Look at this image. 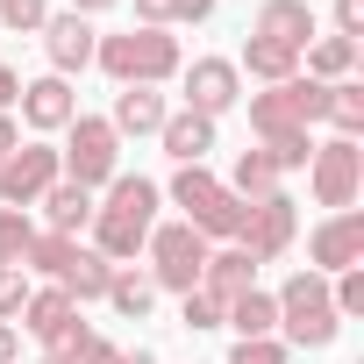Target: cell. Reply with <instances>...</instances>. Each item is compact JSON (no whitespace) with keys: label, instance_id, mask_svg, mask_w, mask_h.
<instances>
[{"label":"cell","instance_id":"ffe728a7","mask_svg":"<svg viewBox=\"0 0 364 364\" xmlns=\"http://www.w3.org/2000/svg\"><path fill=\"white\" fill-rule=\"evenodd\" d=\"M107 279H114V264H107L100 250L79 243V250L65 257V272H58V293H65L72 307H86V300H107Z\"/></svg>","mask_w":364,"mask_h":364},{"label":"cell","instance_id":"d590c367","mask_svg":"<svg viewBox=\"0 0 364 364\" xmlns=\"http://www.w3.org/2000/svg\"><path fill=\"white\" fill-rule=\"evenodd\" d=\"M29 300V272H0V321H15Z\"/></svg>","mask_w":364,"mask_h":364},{"label":"cell","instance_id":"52a82bcc","mask_svg":"<svg viewBox=\"0 0 364 364\" xmlns=\"http://www.w3.org/2000/svg\"><path fill=\"white\" fill-rule=\"evenodd\" d=\"M58 164H65V178L72 186H107V178L122 171V136L107 129V114H79L72 129H65V150H58Z\"/></svg>","mask_w":364,"mask_h":364},{"label":"cell","instance_id":"f546056e","mask_svg":"<svg viewBox=\"0 0 364 364\" xmlns=\"http://www.w3.org/2000/svg\"><path fill=\"white\" fill-rule=\"evenodd\" d=\"M29 243H36V222L22 208H0V272H22Z\"/></svg>","mask_w":364,"mask_h":364},{"label":"cell","instance_id":"9a60e30c","mask_svg":"<svg viewBox=\"0 0 364 364\" xmlns=\"http://www.w3.org/2000/svg\"><path fill=\"white\" fill-rule=\"evenodd\" d=\"M93 43H100V29H93L86 15L50 8V22H43V58H50V72H58V79L86 72V65H93Z\"/></svg>","mask_w":364,"mask_h":364},{"label":"cell","instance_id":"4316f807","mask_svg":"<svg viewBox=\"0 0 364 364\" xmlns=\"http://www.w3.org/2000/svg\"><path fill=\"white\" fill-rule=\"evenodd\" d=\"M321 122H328L336 136H357V129H364V86H357V79L321 86Z\"/></svg>","mask_w":364,"mask_h":364},{"label":"cell","instance_id":"9c48e42d","mask_svg":"<svg viewBox=\"0 0 364 364\" xmlns=\"http://www.w3.org/2000/svg\"><path fill=\"white\" fill-rule=\"evenodd\" d=\"M58 178H65V164H58V143H15L8 157H0V208H36L50 186H58Z\"/></svg>","mask_w":364,"mask_h":364},{"label":"cell","instance_id":"f1b7e54d","mask_svg":"<svg viewBox=\"0 0 364 364\" xmlns=\"http://www.w3.org/2000/svg\"><path fill=\"white\" fill-rule=\"evenodd\" d=\"M79 250V236H50V229H36V243H29V257H22V272H36V279H50L58 286V272H65V257Z\"/></svg>","mask_w":364,"mask_h":364},{"label":"cell","instance_id":"484cf974","mask_svg":"<svg viewBox=\"0 0 364 364\" xmlns=\"http://www.w3.org/2000/svg\"><path fill=\"white\" fill-rule=\"evenodd\" d=\"M107 307H114L122 321H143V314L157 307V286H150V272H136V264H114V279H107Z\"/></svg>","mask_w":364,"mask_h":364},{"label":"cell","instance_id":"ab89813d","mask_svg":"<svg viewBox=\"0 0 364 364\" xmlns=\"http://www.w3.org/2000/svg\"><path fill=\"white\" fill-rule=\"evenodd\" d=\"M107 8H122V0H72V15H86V22H93V15H107Z\"/></svg>","mask_w":364,"mask_h":364},{"label":"cell","instance_id":"ba28073f","mask_svg":"<svg viewBox=\"0 0 364 364\" xmlns=\"http://www.w3.org/2000/svg\"><path fill=\"white\" fill-rule=\"evenodd\" d=\"M307 186H314V208H328V215L357 208V193H364V150H357V136L314 143V157H307Z\"/></svg>","mask_w":364,"mask_h":364},{"label":"cell","instance_id":"74e56055","mask_svg":"<svg viewBox=\"0 0 364 364\" xmlns=\"http://www.w3.org/2000/svg\"><path fill=\"white\" fill-rule=\"evenodd\" d=\"M15 100H22V79H15V65H8V58H0V114H8Z\"/></svg>","mask_w":364,"mask_h":364},{"label":"cell","instance_id":"7402d4cb","mask_svg":"<svg viewBox=\"0 0 364 364\" xmlns=\"http://www.w3.org/2000/svg\"><path fill=\"white\" fill-rule=\"evenodd\" d=\"M36 208H43V229H50V236H79V229L93 222V193L72 186V178H58V186H50Z\"/></svg>","mask_w":364,"mask_h":364},{"label":"cell","instance_id":"6da1fadb","mask_svg":"<svg viewBox=\"0 0 364 364\" xmlns=\"http://www.w3.org/2000/svg\"><path fill=\"white\" fill-rule=\"evenodd\" d=\"M157 208H164V186L157 178H143V171H114L107 178V200L93 208V243L86 250H100L107 264H129L143 243H150V229H157Z\"/></svg>","mask_w":364,"mask_h":364},{"label":"cell","instance_id":"1f68e13d","mask_svg":"<svg viewBox=\"0 0 364 364\" xmlns=\"http://www.w3.org/2000/svg\"><path fill=\"white\" fill-rule=\"evenodd\" d=\"M328 300H336V321H350V314H364V264H350V272H336V279H328Z\"/></svg>","mask_w":364,"mask_h":364},{"label":"cell","instance_id":"2e32d148","mask_svg":"<svg viewBox=\"0 0 364 364\" xmlns=\"http://www.w3.org/2000/svg\"><path fill=\"white\" fill-rule=\"evenodd\" d=\"M250 36H272V43H286V50H307V43L321 36V22H314V0H264Z\"/></svg>","mask_w":364,"mask_h":364},{"label":"cell","instance_id":"8fae6325","mask_svg":"<svg viewBox=\"0 0 364 364\" xmlns=\"http://www.w3.org/2000/svg\"><path fill=\"white\" fill-rule=\"evenodd\" d=\"M15 328H29V336H36V343H43V350L58 357V350H72V343H79V336H86L93 321H86V314H79V307H72V300H65L58 286H29V300H22Z\"/></svg>","mask_w":364,"mask_h":364},{"label":"cell","instance_id":"d4e9b609","mask_svg":"<svg viewBox=\"0 0 364 364\" xmlns=\"http://www.w3.org/2000/svg\"><path fill=\"white\" fill-rule=\"evenodd\" d=\"M300 65H307L314 86H336V79L357 72V43H350V36H314V43L300 50Z\"/></svg>","mask_w":364,"mask_h":364},{"label":"cell","instance_id":"8992f818","mask_svg":"<svg viewBox=\"0 0 364 364\" xmlns=\"http://www.w3.org/2000/svg\"><path fill=\"white\" fill-rule=\"evenodd\" d=\"M321 122V86L300 72V79H286V86H264V93H250V129H257V143H279V136H307Z\"/></svg>","mask_w":364,"mask_h":364},{"label":"cell","instance_id":"ac0fdd59","mask_svg":"<svg viewBox=\"0 0 364 364\" xmlns=\"http://www.w3.org/2000/svg\"><path fill=\"white\" fill-rule=\"evenodd\" d=\"M164 114H171V107H164V93H157V86H122V93H114L107 129H114V136H157V129H164Z\"/></svg>","mask_w":364,"mask_h":364},{"label":"cell","instance_id":"44dd1931","mask_svg":"<svg viewBox=\"0 0 364 364\" xmlns=\"http://www.w3.org/2000/svg\"><path fill=\"white\" fill-rule=\"evenodd\" d=\"M222 328H236V343H264V336H279V300L264 286H250L222 307Z\"/></svg>","mask_w":364,"mask_h":364},{"label":"cell","instance_id":"e0dca14e","mask_svg":"<svg viewBox=\"0 0 364 364\" xmlns=\"http://www.w3.org/2000/svg\"><path fill=\"white\" fill-rule=\"evenodd\" d=\"M157 143H164V157H171V164H208V150H215V122H208V114H193V107H178V114H164Z\"/></svg>","mask_w":364,"mask_h":364},{"label":"cell","instance_id":"60d3db41","mask_svg":"<svg viewBox=\"0 0 364 364\" xmlns=\"http://www.w3.org/2000/svg\"><path fill=\"white\" fill-rule=\"evenodd\" d=\"M15 143H22V129H15V114H0V157H8Z\"/></svg>","mask_w":364,"mask_h":364},{"label":"cell","instance_id":"7c38bea8","mask_svg":"<svg viewBox=\"0 0 364 364\" xmlns=\"http://www.w3.org/2000/svg\"><path fill=\"white\" fill-rule=\"evenodd\" d=\"M178 86H186V107L208 114V122H222V114L243 100V72H236V58H193L186 72H178Z\"/></svg>","mask_w":364,"mask_h":364},{"label":"cell","instance_id":"f35d334b","mask_svg":"<svg viewBox=\"0 0 364 364\" xmlns=\"http://www.w3.org/2000/svg\"><path fill=\"white\" fill-rule=\"evenodd\" d=\"M0 364H22V328L0 321Z\"/></svg>","mask_w":364,"mask_h":364},{"label":"cell","instance_id":"4dcf8cb0","mask_svg":"<svg viewBox=\"0 0 364 364\" xmlns=\"http://www.w3.org/2000/svg\"><path fill=\"white\" fill-rule=\"evenodd\" d=\"M50 22V0H0V29H15V36H43Z\"/></svg>","mask_w":364,"mask_h":364},{"label":"cell","instance_id":"8d00e7d4","mask_svg":"<svg viewBox=\"0 0 364 364\" xmlns=\"http://www.w3.org/2000/svg\"><path fill=\"white\" fill-rule=\"evenodd\" d=\"M336 36H364V0H336Z\"/></svg>","mask_w":364,"mask_h":364},{"label":"cell","instance_id":"836d02e7","mask_svg":"<svg viewBox=\"0 0 364 364\" xmlns=\"http://www.w3.org/2000/svg\"><path fill=\"white\" fill-rule=\"evenodd\" d=\"M114 357H122V350H114V343H107L100 328H86V336H79L72 350H58V364H114Z\"/></svg>","mask_w":364,"mask_h":364},{"label":"cell","instance_id":"4fadbf2b","mask_svg":"<svg viewBox=\"0 0 364 364\" xmlns=\"http://www.w3.org/2000/svg\"><path fill=\"white\" fill-rule=\"evenodd\" d=\"M22 122L36 129V136H65L72 122H79V93H72V79H58V72H43V79H22Z\"/></svg>","mask_w":364,"mask_h":364},{"label":"cell","instance_id":"b9f144b4","mask_svg":"<svg viewBox=\"0 0 364 364\" xmlns=\"http://www.w3.org/2000/svg\"><path fill=\"white\" fill-rule=\"evenodd\" d=\"M114 364H157V350H122Z\"/></svg>","mask_w":364,"mask_h":364},{"label":"cell","instance_id":"5b68a950","mask_svg":"<svg viewBox=\"0 0 364 364\" xmlns=\"http://www.w3.org/2000/svg\"><path fill=\"white\" fill-rule=\"evenodd\" d=\"M143 250H150V286H157V293H193L215 243H208L200 229H186V222H157Z\"/></svg>","mask_w":364,"mask_h":364},{"label":"cell","instance_id":"30bf717a","mask_svg":"<svg viewBox=\"0 0 364 364\" xmlns=\"http://www.w3.org/2000/svg\"><path fill=\"white\" fill-rule=\"evenodd\" d=\"M293 236H300V208H293V193L279 186L272 200H250V215H243V229H236V250H243L250 264H279V257L293 250Z\"/></svg>","mask_w":364,"mask_h":364},{"label":"cell","instance_id":"277c9868","mask_svg":"<svg viewBox=\"0 0 364 364\" xmlns=\"http://www.w3.org/2000/svg\"><path fill=\"white\" fill-rule=\"evenodd\" d=\"M272 300H279V336H286L293 350H328V343L343 336V321H336V300H328V279H321V272H293Z\"/></svg>","mask_w":364,"mask_h":364},{"label":"cell","instance_id":"3957f363","mask_svg":"<svg viewBox=\"0 0 364 364\" xmlns=\"http://www.w3.org/2000/svg\"><path fill=\"white\" fill-rule=\"evenodd\" d=\"M171 208H178V222L200 229L208 243H236V229H243V215H250L208 164H178V171H171Z\"/></svg>","mask_w":364,"mask_h":364},{"label":"cell","instance_id":"cb8c5ba5","mask_svg":"<svg viewBox=\"0 0 364 364\" xmlns=\"http://www.w3.org/2000/svg\"><path fill=\"white\" fill-rule=\"evenodd\" d=\"M279 178H286V171H279L264 150H236V171L222 178V186H229V193L250 208V200H272V193H279Z\"/></svg>","mask_w":364,"mask_h":364},{"label":"cell","instance_id":"5bb4252c","mask_svg":"<svg viewBox=\"0 0 364 364\" xmlns=\"http://www.w3.org/2000/svg\"><path fill=\"white\" fill-rule=\"evenodd\" d=\"M307 272H321V279H336V272H350V264H364V215L357 208H343V215H328L314 236H307Z\"/></svg>","mask_w":364,"mask_h":364},{"label":"cell","instance_id":"7bdbcfd3","mask_svg":"<svg viewBox=\"0 0 364 364\" xmlns=\"http://www.w3.org/2000/svg\"><path fill=\"white\" fill-rule=\"evenodd\" d=\"M36 364H58V357H36Z\"/></svg>","mask_w":364,"mask_h":364},{"label":"cell","instance_id":"e575fe53","mask_svg":"<svg viewBox=\"0 0 364 364\" xmlns=\"http://www.w3.org/2000/svg\"><path fill=\"white\" fill-rule=\"evenodd\" d=\"M229 364H286V343H279V336H264V343H236Z\"/></svg>","mask_w":364,"mask_h":364},{"label":"cell","instance_id":"603a6c76","mask_svg":"<svg viewBox=\"0 0 364 364\" xmlns=\"http://www.w3.org/2000/svg\"><path fill=\"white\" fill-rule=\"evenodd\" d=\"M236 72H250V79H264V86H286V79H300V50H286V43H272V36H243Z\"/></svg>","mask_w":364,"mask_h":364},{"label":"cell","instance_id":"d6a6232c","mask_svg":"<svg viewBox=\"0 0 364 364\" xmlns=\"http://www.w3.org/2000/svg\"><path fill=\"white\" fill-rule=\"evenodd\" d=\"M178 321H186L193 336H200V328H222V300H208L200 286H193V293H178Z\"/></svg>","mask_w":364,"mask_h":364},{"label":"cell","instance_id":"7a4b0ae2","mask_svg":"<svg viewBox=\"0 0 364 364\" xmlns=\"http://www.w3.org/2000/svg\"><path fill=\"white\" fill-rule=\"evenodd\" d=\"M93 65L114 79V86H164V79H178L186 72V50H178V36L171 29H122V36H100L93 43Z\"/></svg>","mask_w":364,"mask_h":364},{"label":"cell","instance_id":"83f0119b","mask_svg":"<svg viewBox=\"0 0 364 364\" xmlns=\"http://www.w3.org/2000/svg\"><path fill=\"white\" fill-rule=\"evenodd\" d=\"M215 0H136V22L143 29H178V22H208Z\"/></svg>","mask_w":364,"mask_h":364},{"label":"cell","instance_id":"d6986e66","mask_svg":"<svg viewBox=\"0 0 364 364\" xmlns=\"http://www.w3.org/2000/svg\"><path fill=\"white\" fill-rule=\"evenodd\" d=\"M250 286H257V264H250L236 243H229V250H208V264H200V293H208V300L229 307V300L250 293Z\"/></svg>","mask_w":364,"mask_h":364}]
</instances>
